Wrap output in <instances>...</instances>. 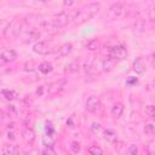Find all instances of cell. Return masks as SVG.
<instances>
[{
	"instance_id": "22",
	"label": "cell",
	"mask_w": 155,
	"mask_h": 155,
	"mask_svg": "<svg viewBox=\"0 0 155 155\" xmlns=\"http://www.w3.org/2000/svg\"><path fill=\"white\" fill-rule=\"evenodd\" d=\"M38 69H39V71L40 73H42V74H48V73H51L52 71V64L51 63H48V62H41L39 65H38Z\"/></svg>"
},
{
	"instance_id": "11",
	"label": "cell",
	"mask_w": 155,
	"mask_h": 155,
	"mask_svg": "<svg viewBox=\"0 0 155 155\" xmlns=\"http://www.w3.org/2000/svg\"><path fill=\"white\" fill-rule=\"evenodd\" d=\"M40 30L36 28H30L27 30L25 33V42H31V41H36L40 39Z\"/></svg>"
},
{
	"instance_id": "15",
	"label": "cell",
	"mask_w": 155,
	"mask_h": 155,
	"mask_svg": "<svg viewBox=\"0 0 155 155\" xmlns=\"http://www.w3.org/2000/svg\"><path fill=\"white\" fill-rule=\"evenodd\" d=\"M22 137H23V139H24L27 143L31 144V143L35 140V132H34L33 128L27 127V128L23 130V132H22Z\"/></svg>"
},
{
	"instance_id": "37",
	"label": "cell",
	"mask_w": 155,
	"mask_h": 155,
	"mask_svg": "<svg viewBox=\"0 0 155 155\" xmlns=\"http://www.w3.org/2000/svg\"><path fill=\"white\" fill-rule=\"evenodd\" d=\"M63 5H64V6H68V7H69V6L74 5V1H64V2H63Z\"/></svg>"
},
{
	"instance_id": "32",
	"label": "cell",
	"mask_w": 155,
	"mask_h": 155,
	"mask_svg": "<svg viewBox=\"0 0 155 155\" xmlns=\"http://www.w3.org/2000/svg\"><path fill=\"white\" fill-rule=\"evenodd\" d=\"M148 153H149V155H155V145H154V143H149Z\"/></svg>"
},
{
	"instance_id": "23",
	"label": "cell",
	"mask_w": 155,
	"mask_h": 155,
	"mask_svg": "<svg viewBox=\"0 0 155 155\" xmlns=\"http://www.w3.org/2000/svg\"><path fill=\"white\" fill-rule=\"evenodd\" d=\"M87 151H88L90 155H104L102 148L98 147V145H90L87 148Z\"/></svg>"
},
{
	"instance_id": "34",
	"label": "cell",
	"mask_w": 155,
	"mask_h": 155,
	"mask_svg": "<svg viewBox=\"0 0 155 155\" xmlns=\"http://www.w3.org/2000/svg\"><path fill=\"white\" fill-rule=\"evenodd\" d=\"M6 137H7V139H10V140L15 139V132L12 131V128H10V131H7V133H6Z\"/></svg>"
},
{
	"instance_id": "14",
	"label": "cell",
	"mask_w": 155,
	"mask_h": 155,
	"mask_svg": "<svg viewBox=\"0 0 155 155\" xmlns=\"http://www.w3.org/2000/svg\"><path fill=\"white\" fill-rule=\"evenodd\" d=\"M124 109H125L124 103L116 102V103L113 105V108H111V116H113L114 119L121 117V115H122V113H124Z\"/></svg>"
},
{
	"instance_id": "25",
	"label": "cell",
	"mask_w": 155,
	"mask_h": 155,
	"mask_svg": "<svg viewBox=\"0 0 155 155\" xmlns=\"http://www.w3.org/2000/svg\"><path fill=\"white\" fill-rule=\"evenodd\" d=\"M145 113L148 116L155 119V105H147L145 108Z\"/></svg>"
},
{
	"instance_id": "19",
	"label": "cell",
	"mask_w": 155,
	"mask_h": 155,
	"mask_svg": "<svg viewBox=\"0 0 155 155\" xmlns=\"http://www.w3.org/2000/svg\"><path fill=\"white\" fill-rule=\"evenodd\" d=\"M58 51H59V54H61L62 57H65V56H68V54L73 51V44H71V42H65V44H63V45L58 48Z\"/></svg>"
},
{
	"instance_id": "35",
	"label": "cell",
	"mask_w": 155,
	"mask_h": 155,
	"mask_svg": "<svg viewBox=\"0 0 155 155\" xmlns=\"http://www.w3.org/2000/svg\"><path fill=\"white\" fill-rule=\"evenodd\" d=\"M149 62H150L151 67L155 69V53H151V54L149 56Z\"/></svg>"
},
{
	"instance_id": "30",
	"label": "cell",
	"mask_w": 155,
	"mask_h": 155,
	"mask_svg": "<svg viewBox=\"0 0 155 155\" xmlns=\"http://www.w3.org/2000/svg\"><path fill=\"white\" fill-rule=\"evenodd\" d=\"M42 155H57V153L52 147H46L42 150Z\"/></svg>"
},
{
	"instance_id": "5",
	"label": "cell",
	"mask_w": 155,
	"mask_h": 155,
	"mask_svg": "<svg viewBox=\"0 0 155 155\" xmlns=\"http://www.w3.org/2000/svg\"><path fill=\"white\" fill-rule=\"evenodd\" d=\"M107 56L108 58L113 59V61H121V59H125L126 56H127V48L122 45H116V46H113L108 50L107 52Z\"/></svg>"
},
{
	"instance_id": "27",
	"label": "cell",
	"mask_w": 155,
	"mask_h": 155,
	"mask_svg": "<svg viewBox=\"0 0 155 155\" xmlns=\"http://www.w3.org/2000/svg\"><path fill=\"white\" fill-rule=\"evenodd\" d=\"M144 132L148 133V134L155 133V124H147L144 126Z\"/></svg>"
},
{
	"instance_id": "4",
	"label": "cell",
	"mask_w": 155,
	"mask_h": 155,
	"mask_svg": "<svg viewBox=\"0 0 155 155\" xmlns=\"http://www.w3.org/2000/svg\"><path fill=\"white\" fill-rule=\"evenodd\" d=\"M74 13H75V11H74V12L62 11V12L54 15V16L51 18V22H52L56 27H58L59 29H61V28H64V27H67L70 22H73Z\"/></svg>"
},
{
	"instance_id": "2",
	"label": "cell",
	"mask_w": 155,
	"mask_h": 155,
	"mask_svg": "<svg viewBox=\"0 0 155 155\" xmlns=\"http://www.w3.org/2000/svg\"><path fill=\"white\" fill-rule=\"evenodd\" d=\"M126 13H127V6L122 2H115L108 8L107 18L110 21L120 19V18H124L126 16Z\"/></svg>"
},
{
	"instance_id": "13",
	"label": "cell",
	"mask_w": 155,
	"mask_h": 155,
	"mask_svg": "<svg viewBox=\"0 0 155 155\" xmlns=\"http://www.w3.org/2000/svg\"><path fill=\"white\" fill-rule=\"evenodd\" d=\"M116 67V61H113V59H110V58H104L102 62H101V68H102V70L103 71H111L114 68Z\"/></svg>"
},
{
	"instance_id": "7",
	"label": "cell",
	"mask_w": 155,
	"mask_h": 155,
	"mask_svg": "<svg viewBox=\"0 0 155 155\" xmlns=\"http://www.w3.org/2000/svg\"><path fill=\"white\" fill-rule=\"evenodd\" d=\"M16 58H17V52L15 50H12V48H4L1 51V54H0L1 65L6 64V63H10V62H13Z\"/></svg>"
},
{
	"instance_id": "33",
	"label": "cell",
	"mask_w": 155,
	"mask_h": 155,
	"mask_svg": "<svg viewBox=\"0 0 155 155\" xmlns=\"http://www.w3.org/2000/svg\"><path fill=\"white\" fill-rule=\"evenodd\" d=\"M137 82H138L137 78H133V76H130V78L127 79V81H126L127 85H134V84H137Z\"/></svg>"
},
{
	"instance_id": "28",
	"label": "cell",
	"mask_w": 155,
	"mask_h": 155,
	"mask_svg": "<svg viewBox=\"0 0 155 155\" xmlns=\"http://www.w3.org/2000/svg\"><path fill=\"white\" fill-rule=\"evenodd\" d=\"M138 154V147L136 144H131L127 148V155H137Z\"/></svg>"
},
{
	"instance_id": "16",
	"label": "cell",
	"mask_w": 155,
	"mask_h": 155,
	"mask_svg": "<svg viewBox=\"0 0 155 155\" xmlns=\"http://www.w3.org/2000/svg\"><path fill=\"white\" fill-rule=\"evenodd\" d=\"M132 28L137 33H143V31H145L148 29V24H147V22L144 19H137L136 22H133Z\"/></svg>"
},
{
	"instance_id": "9",
	"label": "cell",
	"mask_w": 155,
	"mask_h": 155,
	"mask_svg": "<svg viewBox=\"0 0 155 155\" xmlns=\"http://www.w3.org/2000/svg\"><path fill=\"white\" fill-rule=\"evenodd\" d=\"M33 51L38 54H47L51 52L50 50V46L46 41H36L34 45H33Z\"/></svg>"
},
{
	"instance_id": "38",
	"label": "cell",
	"mask_w": 155,
	"mask_h": 155,
	"mask_svg": "<svg viewBox=\"0 0 155 155\" xmlns=\"http://www.w3.org/2000/svg\"><path fill=\"white\" fill-rule=\"evenodd\" d=\"M2 155H5V154H2Z\"/></svg>"
},
{
	"instance_id": "31",
	"label": "cell",
	"mask_w": 155,
	"mask_h": 155,
	"mask_svg": "<svg viewBox=\"0 0 155 155\" xmlns=\"http://www.w3.org/2000/svg\"><path fill=\"white\" fill-rule=\"evenodd\" d=\"M148 18H149L151 22H155V6L150 7V10L148 11Z\"/></svg>"
},
{
	"instance_id": "1",
	"label": "cell",
	"mask_w": 155,
	"mask_h": 155,
	"mask_svg": "<svg viewBox=\"0 0 155 155\" xmlns=\"http://www.w3.org/2000/svg\"><path fill=\"white\" fill-rule=\"evenodd\" d=\"M99 8H101V4L99 2H88V4L84 5L79 11H75L74 18H73V23L75 25H80V24L87 22L94 15L98 13Z\"/></svg>"
},
{
	"instance_id": "3",
	"label": "cell",
	"mask_w": 155,
	"mask_h": 155,
	"mask_svg": "<svg viewBox=\"0 0 155 155\" xmlns=\"http://www.w3.org/2000/svg\"><path fill=\"white\" fill-rule=\"evenodd\" d=\"M22 29H23V23L18 19H13V21H10L7 23L6 28L2 30V35L6 39H13L21 34Z\"/></svg>"
},
{
	"instance_id": "21",
	"label": "cell",
	"mask_w": 155,
	"mask_h": 155,
	"mask_svg": "<svg viewBox=\"0 0 155 155\" xmlns=\"http://www.w3.org/2000/svg\"><path fill=\"white\" fill-rule=\"evenodd\" d=\"M18 148H16L15 145H11V144H6L4 145L2 148V154L5 155H18Z\"/></svg>"
},
{
	"instance_id": "8",
	"label": "cell",
	"mask_w": 155,
	"mask_h": 155,
	"mask_svg": "<svg viewBox=\"0 0 155 155\" xmlns=\"http://www.w3.org/2000/svg\"><path fill=\"white\" fill-rule=\"evenodd\" d=\"M101 107V99L97 96H91L87 98L86 103H85V109L88 113H94L98 110V108Z\"/></svg>"
},
{
	"instance_id": "26",
	"label": "cell",
	"mask_w": 155,
	"mask_h": 155,
	"mask_svg": "<svg viewBox=\"0 0 155 155\" xmlns=\"http://www.w3.org/2000/svg\"><path fill=\"white\" fill-rule=\"evenodd\" d=\"M35 68H38V67H36V64H35L34 61L27 62V63L24 64V69H25L27 71H33V70H35Z\"/></svg>"
},
{
	"instance_id": "36",
	"label": "cell",
	"mask_w": 155,
	"mask_h": 155,
	"mask_svg": "<svg viewBox=\"0 0 155 155\" xmlns=\"http://www.w3.org/2000/svg\"><path fill=\"white\" fill-rule=\"evenodd\" d=\"M29 155H40V153H39L38 149H33V150L29 151Z\"/></svg>"
},
{
	"instance_id": "18",
	"label": "cell",
	"mask_w": 155,
	"mask_h": 155,
	"mask_svg": "<svg viewBox=\"0 0 155 155\" xmlns=\"http://www.w3.org/2000/svg\"><path fill=\"white\" fill-rule=\"evenodd\" d=\"M1 96L4 97V99H6V101H13V99H16L17 97H18V93L16 92V91H13V90H6V88H2L1 90Z\"/></svg>"
},
{
	"instance_id": "17",
	"label": "cell",
	"mask_w": 155,
	"mask_h": 155,
	"mask_svg": "<svg viewBox=\"0 0 155 155\" xmlns=\"http://www.w3.org/2000/svg\"><path fill=\"white\" fill-rule=\"evenodd\" d=\"M103 137H104V139H105L107 142H109V143H115V142H117V133H116L114 130H110V128L104 130Z\"/></svg>"
},
{
	"instance_id": "10",
	"label": "cell",
	"mask_w": 155,
	"mask_h": 155,
	"mask_svg": "<svg viewBox=\"0 0 155 155\" xmlns=\"http://www.w3.org/2000/svg\"><path fill=\"white\" fill-rule=\"evenodd\" d=\"M79 69H80V61L76 58V59L70 61V62L65 65L64 73H65V74H75V73L79 71Z\"/></svg>"
},
{
	"instance_id": "20",
	"label": "cell",
	"mask_w": 155,
	"mask_h": 155,
	"mask_svg": "<svg viewBox=\"0 0 155 155\" xmlns=\"http://www.w3.org/2000/svg\"><path fill=\"white\" fill-rule=\"evenodd\" d=\"M101 47V41H99V39H91L87 44H86V48L88 50V51H97L98 48Z\"/></svg>"
},
{
	"instance_id": "24",
	"label": "cell",
	"mask_w": 155,
	"mask_h": 155,
	"mask_svg": "<svg viewBox=\"0 0 155 155\" xmlns=\"http://www.w3.org/2000/svg\"><path fill=\"white\" fill-rule=\"evenodd\" d=\"M90 130H91V132H92L93 134H99V133L104 132V131H103L102 125H101V124H98V122H92V124H91V126H90Z\"/></svg>"
},
{
	"instance_id": "29",
	"label": "cell",
	"mask_w": 155,
	"mask_h": 155,
	"mask_svg": "<svg viewBox=\"0 0 155 155\" xmlns=\"http://www.w3.org/2000/svg\"><path fill=\"white\" fill-rule=\"evenodd\" d=\"M70 150H71L74 154L79 153V151H80V143H79V142H71V143H70Z\"/></svg>"
},
{
	"instance_id": "12",
	"label": "cell",
	"mask_w": 155,
	"mask_h": 155,
	"mask_svg": "<svg viewBox=\"0 0 155 155\" xmlns=\"http://www.w3.org/2000/svg\"><path fill=\"white\" fill-rule=\"evenodd\" d=\"M132 69L133 71H136L137 74H143L145 71V63L143 61L142 57H138L133 61V64H132Z\"/></svg>"
},
{
	"instance_id": "6",
	"label": "cell",
	"mask_w": 155,
	"mask_h": 155,
	"mask_svg": "<svg viewBox=\"0 0 155 155\" xmlns=\"http://www.w3.org/2000/svg\"><path fill=\"white\" fill-rule=\"evenodd\" d=\"M67 86V80L65 79H61V80H57V81H53L51 84L47 85L46 87V94L47 96H54V94H58L61 93Z\"/></svg>"
}]
</instances>
